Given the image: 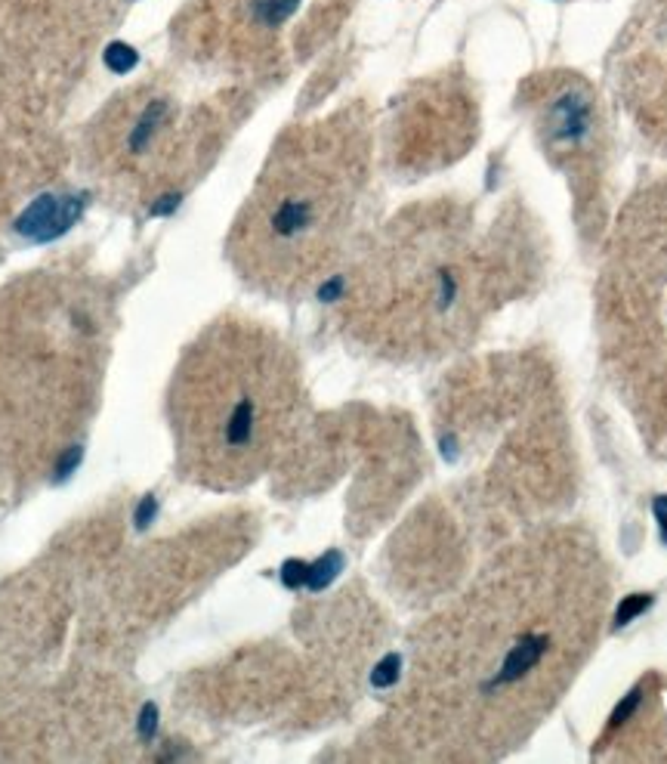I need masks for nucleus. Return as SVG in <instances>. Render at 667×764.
Segmentation results:
<instances>
[{
  "mask_svg": "<svg viewBox=\"0 0 667 764\" xmlns=\"http://www.w3.org/2000/svg\"><path fill=\"white\" fill-rule=\"evenodd\" d=\"M609 595V564L581 526L544 524L491 551L414 641L389 715L399 743L439 761L522 749L593 657Z\"/></svg>",
  "mask_w": 667,
  "mask_h": 764,
  "instance_id": "nucleus-1",
  "label": "nucleus"
},
{
  "mask_svg": "<svg viewBox=\"0 0 667 764\" xmlns=\"http://www.w3.org/2000/svg\"><path fill=\"white\" fill-rule=\"evenodd\" d=\"M303 409L288 344L248 319H219L189 344L167 390L179 471L219 493L245 489L290 449Z\"/></svg>",
  "mask_w": 667,
  "mask_h": 764,
  "instance_id": "nucleus-2",
  "label": "nucleus"
},
{
  "mask_svg": "<svg viewBox=\"0 0 667 764\" xmlns=\"http://www.w3.org/2000/svg\"><path fill=\"white\" fill-rule=\"evenodd\" d=\"M476 241L460 214H420L392 229L343 291L347 322L365 347L389 360H430L464 347L520 267ZM525 276V272H522Z\"/></svg>",
  "mask_w": 667,
  "mask_h": 764,
  "instance_id": "nucleus-3",
  "label": "nucleus"
},
{
  "mask_svg": "<svg viewBox=\"0 0 667 764\" xmlns=\"http://www.w3.org/2000/svg\"><path fill=\"white\" fill-rule=\"evenodd\" d=\"M368 155V124L356 112H337L278 139L229 241L250 285L290 298L328 276L362 201Z\"/></svg>",
  "mask_w": 667,
  "mask_h": 764,
  "instance_id": "nucleus-4",
  "label": "nucleus"
},
{
  "mask_svg": "<svg viewBox=\"0 0 667 764\" xmlns=\"http://www.w3.org/2000/svg\"><path fill=\"white\" fill-rule=\"evenodd\" d=\"M544 146L553 155H571L593 134V99L581 84H562L541 106Z\"/></svg>",
  "mask_w": 667,
  "mask_h": 764,
  "instance_id": "nucleus-5",
  "label": "nucleus"
},
{
  "mask_svg": "<svg viewBox=\"0 0 667 764\" xmlns=\"http://www.w3.org/2000/svg\"><path fill=\"white\" fill-rule=\"evenodd\" d=\"M77 214H81V205H77V201H59V199H53V195H44V199H37L35 205L19 217L15 229L28 239H53V236H59V232H66Z\"/></svg>",
  "mask_w": 667,
  "mask_h": 764,
  "instance_id": "nucleus-6",
  "label": "nucleus"
},
{
  "mask_svg": "<svg viewBox=\"0 0 667 764\" xmlns=\"http://www.w3.org/2000/svg\"><path fill=\"white\" fill-rule=\"evenodd\" d=\"M254 10L263 25H281L297 10V0H257Z\"/></svg>",
  "mask_w": 667,
  "mask_h": 764,
  "instance_id": "nucleus-7",
  "label": "nucleus"
},
{
  "mask_svg": "<svg viewBox=\"0 0 667 764\" xmlns=\"http://www.w3.org/2000/svg\"><path fill=\"white\" fill-rule=\"evenodd\" d=\"M106 62L115 68L117 75H121V72H130V68L136 66V53H133L130 46H124V44H112V46H108V53H106Z\"/></svg>",
  "mask_w": 667,
  "mask_h": 764,
  "instance_id": "nucleus-8",
  "label": "nucleus"
},
{
  "mask_svg": "<svg viewBox=\"0 0 667 764\" xmlns=\"http://www.w3.org/2000/svg\"><path fill=\"white\" fill-rule=\"evenodd\" d=\"M655 511H658V517H662V529H664V539H667V498H658Z\"/></svg>",
  "mask_w": 667,
  "mask_h": 764,
  "instance_id": "nucleus-9",
  "label": "nucleus"
}]
</instances>
